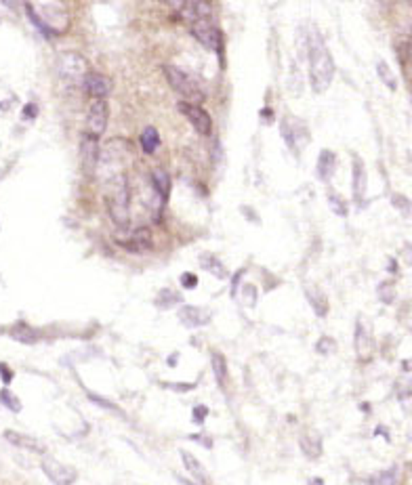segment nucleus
<instances>
[{
    "mask_svg": "<svg viewBox=\"0 0 412 485\" xmlns=\"http://www.w3.org/2000/svg\"><path fill=\"white\" fill-rule=\"evenodd\" d=\"M36 112H38V107H36L34 103H30V105H26V107H24V116H26V118H34V116H36Z\"/></svg>",
    "mask_w": 412,
    "mask_h": 485,
    "instance_id": "obj_38",
    "label": "nucleus"
},
{
    "mask_svg": "<svg viewBox=\"0 0 412 485\" xmlns=\"http://www.w3.org/2000/svg\"><path fill=\"white\" fill-rule=\"evenodd\" d=\"M80 158H82V167L88 175L95 173L97 162H99V145H97V137L95 135H84L80 141Z\"/></svg>",
    "mask_w": 412,
    "mask_h": 485,
    "instance_id": "obj_10",
    "label": "nucleus"
},
{
    "mask_svg": "<svg viewBox=\"0 0 412 485\" xmlns=\"http://www.w3.org/2000/svg\"><path fill=\"white\" fill-rule=\"evenodd\" d=\"M108 120H110V107H108L106 99H95L88 107V116H86L88 133L95 137L103 135L108 129Z\"/></svg>",
    "mask_w": 412,
    "mask_h": 485,
    "instance_id": "obj_8",
    "label": "nucleus"
},
{
    "mask_svg": "<svg viewBox=\"0 0 412 485\" xmlns=\"http://www.w3.org/2000/svg\"><path fill=\"white\" fill-rule=\"evenodd\" d=\"M379 3H381V5H391L393 0H379Z\"/></svg>",
    "mask_w": 412,
    "mask_h": 485,
    "instance_id": "obj_44",
    "label": "nucleus"
},
{
    "mask_svg": "<svg viewBox=\"0 0 412 485\" xmlns=\"http://www.w3.org/2000/svg\"><path fill=\"white\" fill-rule=\"evenodd\" d=\"M189 439H194V441H198V444H202V446H206V448H213V441H211L209 437H200V435H191Z\"/></svg>",
    "mask_w": 412,
    "mask_h": 485,
    "instance_id": "obj_40",
    "label": "nucleus"
},
{
    "mask_svg": "<svg viewBox=\"0 0 412 485\" xmlns=\"http://www.w3.org/2000/svg\"><path fill=\"white\" fill-rule=\"evenodd\" d=\"M5 437H7L9 444H13L17 448H24V450L36 452V454H44V446L38 439H34V437L21 435V433H17V430H5Z\"/></svg>",
    "mask_w": 412,
    "mask_h": 485,
    "instance_id": "obj_13",
    "label": "nucleus"
},
{
    "mask_svg": "<svg viewBox=\"0 0 412 485\" xmlns=\"http://www.w3.org/2000/svg\"><path fill=\"white\" fill-rule=\"evenodd\" d=\"M40 466H42V473L48 477V481L53 485H72L76 481V470L72 466L55 460V458L44 456Z\"/></svg>",
    "mask_w": 412,
    "mask_h": 485,
    "instance_id": "obj_5",
    "label": "nucleus"
},
{
    "mask_svg": "<svg viewBox=\"0 0 412 485\" xmlns=\"http://www.w3.org/2000/svg\"><path fill=\"white\" fill-rule=\"evenodd\" d=\"M377 74H379V78L383 80V84L387 86V88H391V91H395V76H393V72L389 70V66L385 64V61H379L377 64Z\"/></svg>",
    "mask_w": 412,
    "mask_h": 485,
    "instance_id": "obj_25",
    "label": "nucleus"
},
{
    "mask_svg": "<svg viewBox=\"0 0 412 485\" xmlns=\"http://www.w3.org/2000/svg\"><path fill=\"white\" fill-rule=\"evenodd\" d=\"M244 294H246V298H248L246 303H248V305H254V298H256L254 288H252V286H246V288H244Z\"/></svg>",
    "mask_w": 412,
    "mask_h": 485,
    "instance_id": "obj_39",
    "label": "nucleus"
},
{
    "mask_svg": "<svg viewBox=\"0 0 412 485\" xmlns=\"http://www.w3.org/2000/svg\"><path fill=\"white\" fill-rule=\"evenodd\" d=\"M355 351L362 359L371 357V353H373V339H371V332L362 321H357V326H355Z\"/></svg>",
    "mask_w": 412,
    "mask_h": 485,
    "instance_id": "obj_14",
    "label": "nucleus"
},
{
    "mask_svg": "<svg viewBox=\"0 0 412 485\" xmlns=\"http://www.w3.org/2000/svg\"><path fill=\"white\" fill-rule=\"evenodd\" d=\"M202 267L206 269V272H211L215 278H219V280L227 278V272H225V267L221 265V260L215 258V256H211V254L202 256Z\"/></svg>",
    "mask_w": 412,
    "mask_h": 485,
    "instance_id": "obj_23",
    "label": "nucleus"
},
{
    "mask_svg": "<svg viewBox=\"0 0 412 485\" xmlns=\"http://www.w3.org/2000/svg\"><path fill=\"white\" fill-rule=\"evenodd\" d=\"M0 376H3L5 383H11V381H13V372H11L5 363H0Z\"/></svg>",
    "mask_w": 412,
    "mask_h": 485,
    "instance_id": "obj_36",
    "label": "nucleus"
},
{
    "mask_svg": "<svg viewBox=\"0 0 412 485\" xmlns=\"http://www.w3.org/2000/svg\"><path fill=\"white\" fill-rule=\"evenodd\" d=\"M177 363V353H175V357H169V365H175Z\"/></svg>",
    "mask_w": 412,
    "mask_h": 485,
    "instance_id": "obj_42",
    "label": "nucleus"
},
{
    "mask_svg": "<svg viewBox=\"0 0 412 485\" xmlns=\"http://www.w3.org/2000/svg\"><path fill=\"white\" fill-rule=\"evenodd\" d=\"M301 450L307 458H318L322 454V441L316 433H305L301 437Z\"/></svg>",
    "mask_w": 412,
    "mask_h": 485,
    "instance_id": "obj_18",
    "label": "nucleus"
},
{
    "mask_svg": "<svg viewBox=\"0 0 412 485\" xmlns=\"http://www.w3.org/2000/svg\"><path fill=\"white\" fill-rule=\"evenodd\" d=\"M307 61H309V84H312L314 93L318 95L326 93L335 78V61L330 50L326 48L324 40L318 34H314V40L309 42Z\"/></svg>",
    "mask_w": 412,
    "mask_h": 485,
    "instance_id": "obj_1",
    "label": "nucleus"
},
{
    "mask_svg": "<svg viewBox=\"0 0 412 485\" xmlns=\"http://www.w3.org/2000/svg\"><path fill=\"white\" fill-rule=\"evenodd\" d=\"M335 169H337V155L333 151H328V149L320 151V158H318V175H320V179L328 181L333 177Z\"/></svg>",
    "mask_w": 412,
    "mask_h": 485,
    "instance_id": "obj_17",
    "label": "nucleus"
},
{
    "mask_svg": "<svg viewBox=\"0 0 412 485\" xmlns=\"http://www.w3.org/2000/svg\"><path fill=\"white\" fill-rule=\"evenodd\" d=\"M305 294H307V298H309V303H312V307H314V311L320 315V317H324L326 315V311H328V305H326V296L320 292V290H316V288H307L305 290Z\"/></svg>",
    "mask_w": 412,
    "mask_h": 485,
    "instance_id": "obj_21",
    "label": "nucleus"
},
{
    "mask_svg": "<svg viewBox=\"0 0 412 485\" xmlns=\"http://www.w3.org/2000/svg\"><path fill=\"white\" fill-rule=\"evenodd\" d=\"M335 349H337V343H335L330 336H324V339H320V343L316 345V351H318L320 355H330Z\"/></svg>",
    "mask_w": 412,
    "mask_h": 485,
    "instance_id": "obj_30",
    "label": "nucleus"
},
{
    "mask_svg": "<svg viewBox=\"0 0 412 485\" xmlns=\"http://www.w3.org/2000/svg\"><path fill=\"white\" fill-rule=\"evenodd\" d=\"M364 193H366V171H364L362 160L355 158L353 160V198H355V202L364 200Z\"/></svg>",
    "mask_w": 412,
    "mask_h": 485,
    "instance_id": "obj_15",
    "label": "nucleus"
},
{
    "mask_svg": "<svg viewBox=\"0 0 412 485\" xmlns=\"http://www.w3.org/2000/svg\"><path fill=\"white\" fill-rule=\"evenodd\" d=\"M179 112L191 122V126H194V131H196L198 135H211V131H213V120H211L209 112H206L204 107H200L198 103L185 101V103H179Z\"/></svg>",
    "mask_w": 412,
    "mask_h": 485,
    "instance_id": "obj_6",
    "label": "nucleus"
},
{
    "mask_svg": "<svg viewBox=\"0 0 412 485\" xmlns=\"http://www.w3.org/2000/svg\"><path fill=\"white\" fill-rule=\"evenodd\" d=\"M165 387H171L175 391H191L194 385H187V383H173V385H165Z\"/></svg>",
    "mask_w": 412,
    "mask_h": 485,
    "instance_id": "obj_37",
    "label": "nucleus"
},
{
    "mask_svg": "<svg viewBox=\"0 0 412 485\" xmlns=\"http://www.w3.org/2000/svg\"><path fill=\"white\" fill-rule=\"evenodd\" d=\"M181 286L194 290V288L198 286V276H196V274H183V276H181Z\"/></svg>",
    "mask_w": 412,
    "mask_h": 485,
    "instance_id": "obj_34",
    "label": "nucleus"
},
{
    "mask_svg": "<svg viewBox=\"0 0 412 485\" xmlns=\"http://www.w3.org/2000/svg\"><path fill=\"white\" fill-rule=\"evenodd\" d=\"M151 185H153V189H156V193L162 200L169 198V193H171V177H169V173L165 169H153L151 171Z\"/></svg>",
    "mask_w": 412,
    "mask_h": 485,
    "instance_id": "obj_16",
    "label": "nucleus"
},
{
    "mask_svg": "<svg viewBox=\"0 0 412 485\" xmlns=\"http://www.w3.org/2000/svg\"><path fill=\"white\" fill-rule=\"evenodd\" d=\"M162 70H165V76H167L169 84H171L181 97H185L189 103H200V101L206 99L204 91H202V88L196 84V80H191V76H187L183 70H179L177 66H165Z\"/></svg>",
    "mask_w": 412,
    "mask_h": 485,
    "instance_id": "obj_2",
    "label": "nucleus"
},
{
    "mask_svg": "<svg viewBox=\"0 0 412 485\" xmlns=\"http://www.w3.org/2000/svg\"><path fill=\"white\" fill-rule=\"evenodd\" d=\"M0 401H3L9 410H13V412H19L21 410V403H19V399L9 391V389H5V391H0Z\"/></svg>",
    "mask_w": 412,
    "mask_h": 485,
    "instance_id": "obj_26",
    "label": "nucleus"
},
{
    "mask_svg": "<svg viewBox=\"0 0 412 485\" xmlns=\"http://www.w3.org/2000/svg\"><path fill=\"white\" fill-rule=\"evenodd\" d=\"M162 5H167L169 9H173V11H183L185 7H187V3L189 0H160Z\"/></svg>",
    "mask_w": 412,
    "mask_h": 485,
    "instance_id": "obj_35",
    "label": "nucleus"
},
{
    "mask_svg": "<svg viewBox=\"0 0 412 485\" xmlns=\"http://www.w3.org/2000/svg\"><path fill=\"white\" fill-rule=\"evenodd\" d=\"M179 481H181V485H196V483H189L187 479H179Z\"/></svg>",
    "mask_w": 412,
    "mask_h": 485,
    "instance_id": "obj_43",
    "label": "nucleus"
},
{
    "mask_svg": "<svg viewBox=\"0 0 412 485\" xmlns=\"http://www.w3.org/2000/svg\"><path fill=\"white\" fill-rule=\"evenodd\" d=\"M211 319V313L204 311L200 307H194V305H185L181 311H179V321L187 328H200V326H206Z\"/></svg>",
    "mask_w": 412,
    "mask_h": 485,
    "instance_id": "obj_11",
    "label": "nucleus"
},
{
    "mask_svg": "<svg viewBox=\"0 0 412 485\" xmlns=\"http://www.w3.org/2000/svg\"><path fill=\"white\" fill-rule=\"evenodd\" d=\"M57 72L64 80L68 82H84L86 74H88V66L86 59L78 53H62L57 59Z\"/></svg>",
    "mask_w": 412,
    "mask_h": 485,
    "instance_id": "obj_4",
    "label": "nucleus"
},
{
    "mask_svg": "<svg viewBox=\"0 0 412 485\" xmlns=\"http://www.w3.org/2000/svg\"><path fill=\"white\" fill-rule=\"evenodd\" d=\"M26 9H28V17L32 19V23H34V26H36V28H38V30H40V32H42L44 36H50V28H48V26H46V23H44V21H42V19H40V17L36 15V11H34V9H32L30 5H28Z\"/></svg>",
    "mask_w": 412,
    "mask_h": 485,
    "instance_id": "obj_29",
    "label": "nucleus"
},
{
    "mask_svg": "<svg viewBox=\"0 0 412 485\" xmlns=\"http://www.w3.org/2000/svg\"><path fill=\"white\" fill-rule=\"evenodd\" d=\"M88 399H93L95 403H99V408H106V410H110V412H118V408H116L112 401L103 399V397H99V395H95V393H88Z\"/></svg>",
    "mask_w": 412,
    "mask_h": 485,
    "instance_id": "obj_32",
    "label": "nucleus"
},
{
    "mask_svg": "<svg viewBox=\"0 0 412 485\" xmlns=\"http://www.w3.org/2000/svg\"><path fill=\"white\" fill-rule=\"evenodd\" d=\"M139 141H141V147H143L145 153H153V151L158 149V145H160V135H158V131L153 129V126H147L141 133Z\"/></svg>",
    "mask_w": 412,
    "mask_h": 485,
    "instance_id": "obj_20",
    "label": "nucleus"
},
{
    "mask_svg": "<svg viewBox=\"0 0 412 485\" xmlns=\"http://www.w3.org/2000/svg\"><path fill=\"white\" fill-rule=\"evenodd\" d=\"M206 414H209V408H206V406H196L194 412H191V418H194L196 424H202L204 418H206Z\"/></svg>",
    "mask_w": 412,
    "mask_h": 485,
    "instance_id": "obj_33",
    "label": "nucleus"
},
{
    "mask_svg": "<svg viewBox=\"0 0 412 485\" xmlns=\"http://www.w3.org/2000/svg\"><path fill=\"white\" fill-rule=\"evenodd\" d=\"M108 210L110 217L118 227H127L129 225V185L127 179L122 177L120 183L114 187V191L108 196Z\"/></svg>",
    "mask_w": 412,
    "mask_h": 485,
    "instance_id": "obj_3",
    "label": "nucleus"
},
{
    "mask_svg": "<svg viewBox=\"0 0 412 485\" xmlns=\"http://www.w3.org/2000/svg\"><path fill=\"white\" fill-rule=\"evenodd\" d=\"M373 485H397L395 470H383L373 479Z\"/></svg>",
    "mask_w": 412,
    "mask_h": 485,
    "instance_id": "obj_27",
    "label": "nucleus"
},
{
    "mask_svg": "<svg viewBox=\"0 0 412 485\" xmlns=\"http://www.w3.org/2000/svg\"><path fill=\"white\" fill-rule=\"evenodd\" d=\"M211 361H213V372H215V379H217V383L223 387L225 383H227V361H225V357L221 355V353H213V357H211Z\"/></svg>",
    "mask_w": 412,
    "mask_h": 485,
    "instance_id": "obj_22",
    "label": "nucleus"
},
{
    "mask_svg": "<svg viewBox=\"0 0 412 485\" xmlns=\"http://www.w3.org/2000/svg\"><path fill=\"white\" fill-rule=\"evenodd\" d=\"M82 84H84V91L95 99H106L112 93V80L99 72H88Z\"/></svg>",
    "mask_w": 412,
    "mask_h": 485,
    "instance_id": "obj_9",
    "label": "nucleus"
},
{
    "mask_svg": "<svg viewBox=\"0 0 412 485\" xmlns=\"http://www.w3.org/2000/svg\"><path fill=\"white\" fill-rule=\"evenodd\" d=\"M191 36L204 44L206 48L211 50H219L221 48V32L219 28L209 21V19H198V21H191Z\"/></svg>",
    "mask_w": 412,
    "mask_h": 485,
    "instance_id": "obj_7",
    "label": "nucleus"
},
{
    "mask_svg": "<svg viewBox=\"0 0 412 485\" xmlns=\"http://www.w3.org/2000/svg\"><path fill=\"white\" fill-rule=\"evenodd\" d=\"M0 3H3L5 7H9V9H15L19 5V0H0Z\"/></svg>",
    "mask_w": 412,
    "mask_h": 485,
    "instance_id": "obj_41",
    "label": "nucleus"
},
{
    "mask_svg": "<svg viewBox=\"0 0 412 485\" xmlns=\"http://www.w3.org/2000/svg\"><path fill=\"white\" fill-rule=\"evenodd\" d=\"M11 334H13V339H17L21 343H36V339H38L36 332L30 326H26V323H17Z\"/></svg>",
    "mask_w": 412,
    "mask_h": 485,
    "instance_id": "obj_24",
    "label": "nucleus"
},
{
    "mask_svg": "<svg viewBox=\"0 0 412 485\" xmlns=\"http://www.w3.org/2000/svg\"><path fill=\"white\" fill-rule=\"evenodd\" d=\"M156 303H158L160 307H169V305H173V303H181V296H179L177 292H173V290H162V292L158 294Z\"/></svg>",
    "mask_w": 412,
    "mask_h": 485,
    "instance_id": "obj_28",
    "label": "nucleus"
},
{
    "mask_svg": "<svg viewBox=\"0 0 412 485\" xmlns=\"http://www.w3.org/2000/svg\"><path fill=\"white\" fill-rule=\"evenodd\" d=\"M181 460H183L185 468L191 473V477H196L200 483H206V481H209V475H206L204 466H202V464H200L191 454H187V452H183V450H181Z\"/></svg>",
    "mask_w": 412,
    "mask_h": 485,
    "instance_id": "obj_19",
    "label": "nucleus"
},
{
    "mask_svg": "<svg viewBox=\"0 0 412 485\" xmlns=\"http://www.w3.org/2000/svg\"><path fill=\"white\" fill-rule=\"evenodd\" d=\"M118 242L131 252H143L151 248V231L147 227H139L127 240H118Z\"/></svg>",
    "mask_w": 412,
    "mask_h": 485,
    "instance_id": "obj_12",
    "label": "nucleus"
},
{
    "mask_svg": "<svg viewBox=\"0 0 412 485\" xmlns=\"http://www.w3.org/2000/svg\"><path fill=\"white\" fill-rule=\"evenodd\" d=\"M328 202H330V208H333L337 214H341V217H345V214H347V206H345V202H343V200H339L335 193H330V196H328Z\"/></svg>",
    "mask_w": 412,
    "mask_h": 485,
    "instance_id": "obj_31",
    "label": "nucleus"
}]
</instances>
